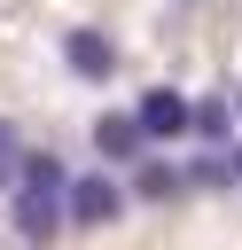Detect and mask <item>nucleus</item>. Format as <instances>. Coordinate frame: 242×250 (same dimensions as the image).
<instances>
[{"instance_id": "1", "label": "nucleus", "mask_w": 242, "mask_h": 250, "mask_svg": "<svg viewBox=\"0 0 242 250\" xmlns=\"http://www.w3.org/2000/svg\"><path fill=\"white\" fill-rule=\"evenodd\" d=\"M62 195H70V164L55 148H23L16 156V188H8V211H16V234L23 250H47L70 219H62Z\"/></svg>"}, {"instance_id": "2", "label": "nucleus", "mask_w": 242, "mask_h": 250, "mask_svg": "<svg viewBox=\"0 0 242 250\" xmlns=\"http://www.w3.org/2000/svg\"><path fill=\"white\" fill-rule=\"evenodd\" d=\"M125 203H133V195H125V180H109V172H78V180H70V195H62V219H70V227H109Z\"/></svg>"}, {"instance_id": "3", "label": "nucleus", "mask_w": 242, "mask_h": 250, "mask_svg": "<svg viewBox=\"0 0 242 250\" xmlns=\"http://www.w3.org/2000/svg\"><path fill=\"white\" fill-rule=\"evenodd\" d=\"M62 70H70V78H86V86L117 78V39H109V31H94V23H70V31H62Z\"/></svg>"}, {"instance_id": "4", "label": "nucleus", "mask_w": 242, "mask_h": 250, "mask_svg": "<svg viewBox=\"0 0 242 250\" xmlns=\"http://www.w3.org/2000/svg\"><path fill=\"white\" fill-rule=\"evenodd\" d=\"M133 117H141V133H148V141H187V117H195V102H187L180 86H148V94L133 102Z\"/></svg>"}, {"instance_id": "5", "label": "nucleus", "mask_w": 242, "mask_h": 250, "mask_svg": "<svg viewBox=\"0 0 242 250\" xmlns=\"http://www.w3.org/2000/svg\"><path fill=\"white\" fill-rule=\"evenodd\" d=\"M94 148H101V164H141L148 156V133H141L133 109H101L94 117Z\"/></svg>"}, {"instance_id": "6", "label": "nucleus", "mask_w": 242, "mask_h": 250, "mask_svg": "<svg viewBox=\"0 0 242 250\" xmlns=\"http://www.w3.org/2000/svg\"><path fill=\"white\" fill-rule=\"evenodd\" d=\"M125 195H141V203H180V195H187V164L141 156V164H133V180H125Z\"/></svg>"}, {"instance_id": "7", "label": "nucleus", "mask_w": 242, "mask_h": 250, "mask_svg": "<svg viewBox=\"0 0 242 250\" xmlns=\"http://www.w3.org/2000/svg\"><path fill=\"white\" fill-rule=\"evenodd\" d=\"M187 133H195L203 148H234V102H226V94H203L195 117H187Z\"/></svg>"}, {"instance_id": "8", "label": "nucleus", "mask_w": 242, "mask_h": 250, "mask_svg": "<svg viewBox=\"0 0 242 250\" xmlns=\"http://www.w3.org/2000/svg\"><path fill=\"white\" fill-rule=\"evenodd\" d=\"M187 188H203V195H219V188H234V156H226V148H211V156H195V164H187Z\"/></svg>"}, {"instance_id": "9", "label": "nucleus", "mask_w": 242, "mask_h": 250, "mask_svg": "<svg viewBox=\"0 0 242 250\" xmlns=\"http://www.w3.org/2000/svg\"><path fill=\"white\" fill-rule=\"evenodd\" d=\"M16 156H23V148H16V125L0 117V188H16Z\"/></svg>"}, {"instance_id": "10", "label": "nucleus", "mask_w": 242, "mask_h": 250, "mask_svg": "<svg viewBox=\"0 0 242 250\" xmlns=\"http://www.w3.org/2000/svg\"><path fill=\"white\" fill-rule=\"evenodd\" d=\"M226 156H234V180H242V148H226Z\"/></svg>"}, {"instance_id": "11", "label": "nucleus", "mask_w": 242, "mask_h": 250, "mask_svg": "<svg viewBox=\"0 0 242 250\" xmlns=\"http://www.w3.org/2000/svg\"><path fill=\"white\" fill-rule=\"evenodd\" d=\"M234 109H242V86H234Z\"/></svg>"}, {"instance_id": "12", "label": "nucleus", "mask_w": 242, "mask_h": 250, "mask_svg": "<svg viewBox=\"0 0 242 250\" xmlns=\"http://www.w3.org/2000/svg\"><path fill=\"white\" fill-rule=\"evenodd\" d=\"M187 8H195V0H187Z\"/></svg>"}]
</instances>
